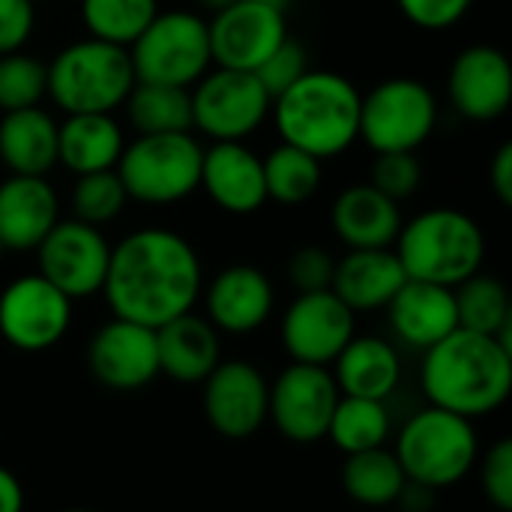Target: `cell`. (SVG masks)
<instances>
[{
    "instance_id": "obj_1",
    "label": "cell",
    "mask_w": 512,
    "mask_h": 512,
    "mask_svg": "<svg viewBox=\"0 0 512 512\" xmlns=\"http://www.w3.org/2000/svg\"><path fill=\"white\" fill-rule=\"evenodd\" d=\"M201 285V258L183 234L171 228H138L111 246L102 294L114 318L156 330L192 312Z\"/></svg>"
},
{
    "instance_id": "obj_2",
    "label": "cell",
    "mask_w": 512,
    "mask_h": 512,
    "mask_svg": "<svg viewBox=\"0 0 512 512\" xmlns=\"http://www.w3.org/2000/svg\"><path fill=\"white\" fill-rule=\"evenodd\" d=\"M420 387L429 405L465 420L498 411L512 390V348L498 336L453 330L423 351Z\"/></svg>"
},
{
    "instance_id": "obj_3",
    "label": "cell",
    "mask_w": 512,
    "mask_h": 512,
    "mask_svg": "<svg viewBox=\"0 0 512 512\" xmlns=\"http://www.w3.org/2000/svg\"><path fill=\"white\" fill-rule=\"evenodd\" d=\"M363 93L333 69H306L273 99V123L282 144L315 159L342 156L360 138Z\"/></svg>"
},
{
    "instance_id": "obj_4",
    "label": "cell",
    "mask_w": 512,
    "mask_h": 512,
    "mask_svg": "<svg viewBox=\"0 0 512 512\" xmlns=\"http://www.w3.org/2000/svg\"><path fill=\"white\" fill-rule=\"evenodd\" d=\"M408 279L456 288L480 273L486 258V237L477 219L456 207H432L402 222L393 243Z\"/></svg>"
},
{
    "instance_id": "obj_5",
    "label": "cell",
    "mask_w": 512,
    "mask_h": 512,
    "mask_svg": "<svg viewBox=\"0 0 512 512\" xmlns=\"http://www.w3.org/2000/svg\"><path fill=\"white\" fill-rule=\"evenodd\" d=\"M135 87L129 51L102 39H78L48 63V99L63 114H111Z\"/></svg>"
},
{
    "instance_id": "obj_6",
    "label": "cell",
    "mask_w": 512,
    "mask_h": 512,
    "mask_svg": "<svg viewBox=\"0 0 512 512\" xmlns=\"http://www.w3.org/2000/svg\"><path fill=\"white\" fill-rule=\"evenodd\" d=\"M393 453L408 483L441 492L471 474L480 456V441L471 420L429 405L399 429Z\"/></svg>"
},
{
    "instance_id": "obj_7",
    "label": "cell",
    "mask_w": 512,
    "mask_h": 512,
    "mask_svg": "<svg viewBox=\"0 0 512 512\" xmlns=\"http://www.w3.org/2000/svg\"><path fill=\"white\" fill-rule=\"evenodd\" d=\"M201 159L204 147L192 132L138 135L123 147L114 171L120 174L129 201L165 207L198 192Z\"/></svg>"
},
{
    "instance_id": "obj_8",
    "label": "cell",
    "mask_w": 512,
    "mask_h": 512,
    "mask_svg": "<svg viewBox=\"0 0 512 512\" xmlns=\"http://www.w3.org/2000/svg\"><path fill=\"white\" fill-rule=\"evenodd\" d=\"M135 81L192 87L213 63L207 21L189 9L156 12L141 36L126 48Z\"/></svg>"
},
{
    "instance_id": "obj_9",
    "label": "cell",
    "mask_w": 512,
    "mask_h": 512,
    "mask_svg": "<svg viewBox=\"0 0 512 512\" xmlns=\"http://www.w3.org/2000/svg\"><path fill=\"white\" fill-rule=\"evenodd\" d=\"M438 126V99L417 78H387L360 102V138L375 153H417Z\"/></svg>"
},
{
    "instance_id": "obj_10",
    "label": "cell",
    "mask_w": 512,
    "mask_h": 512,
    "mask_svg": "<svg viewBox=\"0 0 512 512\" xmlns=\"http://www.w3.org/2000/svg\"><path fill=\"white\" fill-rule=\"evenodd\" d=\"M192 129L210 141H246L270 117L273 96L255 72L207 69L192 87Z\"/></svg>"
},
{
    "instance_id": "obj_11",
    "label": "cell",
    "mask_w": 512,
    "mask_h": 512,
    "mask_svg": "<svg viewBox=\"0 0 512 512\" xmlns=\"http://www.w3.org/2000/svg\"><path fill=\"white\" fill-rule=\"evenodd\" d=\"M72 324V300L39 273L12 279L0 291V336L24 351L54 348Z\"/></svg>"
},
{
    "instance_id": "obj_12",
    "label": "cell",
    "mask_w": 512,
    "mask_h": 512,
    "mask_svg": "<svg viewBox=\"0 0 512 512\" xmlns=\"http://www.w3.org/2000/svg\"><path fill=\"white\" fill-rule=\"evenodd\" d=\"M33 252L39 261V276L60 288L69 300H84L102 291L111 261V243L102 228L78 219H60Z\"/></svg>"
},
{
    "instance_id": "obj_13",
    "label": "cell",
    "mask_w": 512,
    "mask_h": 512,
    "mask_svg": "<svg viewBox=\"0 0 512 512\" xmlns=\"http://www.w3.org/2000/svg\"><path fill=\"white\" fill-rule=\"evenodd\" d=\"M339 387L327 366L291 363L270 387V417L276 429L294 444H315L327 438Z\"/></svg>"
},
{
    "instance_id": "obj_14",
    "label": "cell",
    "mask_w": 512,
    "mask_h": 512,
    "mask_svg": "<svg viewBox=\"0 0 512 512\" xmlns=\"http://www.w3.org/2000/svg\"><path fill=\"white\" fill-rule=\"evenodd\" d=\"M210 57L222 69L255 72L285 39V12L258 0H234L207 21Z\"/></svg>"
},
{
    "instance_id": "obj_15",
    "label": "cell",
    "mask_w": 512,
    "mask_h": 512,
    "mask_svg": "<svg viewBox=\"0 0 512 512\" xmlns=\"http://www.w3.org/2000/svg\"><path fill=\"white\" fill-rule=\"evenodd\" d=\"M354 336V312L330 288L297 294L282 315V348L291 363L330 366Z\"/></svg>"
},
{
    "instance_id": "obj_16",
    "label": "cell",
    "mask_w": 512,
    "mask_h": 512,
    "mask_svg": "<svg viewBox=\"0 0 512 512\" xmlns=\"http://www.w3.org/2000/svg\"><path fill=\"white\" fill-rule=\"evenodd\" d=\"M204 414L222 438H249L270 417V384L246 360H222L204 378Z\"/></svg>"
},
{
    "instance_id": "obj_17",
    "label": "cell",
    "mask_w": 512,
    "mask_h": 512,
    "mask_svg": "<svg viewBox=\"0 0 512 512\" xmlns=\"http://www.w3.org/2000/svg\"><path fill=\"white\" fill-rule=\"evenodd\" d=\"M87 366L99 384L108 390H141L159 378L156 330L111 318L102 324L87 345Z\"/></svg>"
},
{
    "instance_id": "obj_18",
    "label": "cell",
    "mask_w": 512,
    "mask_h": 512,
    "mask_svg": "<svg viewBox=\"0 0 512 512\" xmlns=\"http://www.w3.org/2000/svg\"><path fill=\"white\" fill-rule=\"evenodd\" d=\"M453 108L474 123H492L512 105V63L495 45L465 48L447 75Z\"/></svg>"
},
{
    "instance_id": "obj_19",
    "label": "cell",
    "mask_w": 512,
    "mask_h": 512,
    "mask_svg": "<svg viewBox=\"0 0 512 512\" xmlns=\"http://www.w3.org/2000/svg\"><path fill=\"white\" fill-rule=\"evenodd\" d=\"M198 189H204L219 210L249 216L267 201L264 162L243 141H213L201 159Z\"/></svg>"
},
{
    "instance_id": "obj_20",
    "label": "cell",
    "mask_w": 512,
    "mask_h": 512,
    "mask_svg": "<svg viewBox=\"0 0 512 512\" xmlns=\"http://www.w3.org/2000/svg\"><path fill=\"white\" fill-rule=\"evenodd\" d=\"M273 285L264 270L252 264H234L213 276V282L204 291V309L207 321L219 333L246 336L267 324L273 312Z\"/></svg>"
},
{
    "instance_id": "obj_21",
    "label": "cell",
    "mask_w": 512,
    "mask_h": 512,
    "mask_svg": "<svg viewBox=\"0 0 512 512\" xmlns=\"http://www.w3.org/2000/svg\"><path fill=\"white\" fill-rule=\"evenodd\" d=\"M60 222V201L48 177L9 174L0 183V246L33 252Z\"/></svg>"
},
{
    "instance_id": "obj_22",
    "label": "cell",
    "mask_w": 512,
    "mask_h": 512,
    "mask_svg": "<svg viewBox=\"0 0 512 512\" xmlns=\"http://www.w3.org/2000/svg\"><path fill=\"white\" fill-rule=\"evenodd\" d=\"M387 315L396 339L414 351H429L453 330H459L453 288L420 279H408L396 291V297L387 303Z\"/></svg>"
},
{
    "instance_id": "obj_23",
    "label": "cell",
    "mask_w": 512,
    "mask_h": 512,
    "mask_svg": "<svg viewBox=\"0 0 512 512\" xmlns=\"http://www.w3.org/2000/svg\"><path fill=\"white\" fill-rule=\"evenodd\" d=\"M330 225L348 249H393L402 231V210L372 183H354L336 195Z\"/></svg>"
},
{
    "instance_id": "obj_24",
    "label": "cell",
    "mask_w": 512,
    "mask_h": 512,
    "mask_svg": "<svg viewBox=\"0 0 512 512\" xmlns=\"http://www.w3.org/2000/svg\"><path fill=\"white\" fill-rule=\"evenodd\" d=\"M405 282L408 276L393 249H348V255L336 261L330 291L357 315L387 309Z\"/></svg>"
},
{
    "instance_id": "obj_25",
    "label": "cell",
    "mask_w": 512,
    "mask_h": 512,
    "mask_svg": "<svg viewBox=\"0 0 512 512\" xmlns=\"http://www.w3.org/2000/svg\"><path fill=\"white\" fill-rule=\"evenodd\" d=\"M156 354L159 375L177 384H204V378L222 363L219 330L207 318L186 312L156 327Z\"/></svg>"
},
{
    "instance_id": "obj_26",
    "label": "cell",
    "mask_w": 512,
    "mask_h": 512,
    "mask_svg": "<svg viewBox=\"0 0 512 512\" xmlns=\"http://www.w3.org/2000/svg\"><path fill=\"white\" fill-rule=\"evenodd\" d=\"M330 366L342 396L387 402L402 381L399 351L381 336H354Z\"/></svg>"
},
{
    "instance_id": "obj_27",
    "label": "cell",
    "mask_w": 512,
    "mask_h": 512,
    "mask_svg": "<svg viewBox=\"0 0 512 512\" xmlns=\"http://www.w3.org/2000/svg\"><path fill=\"white\" fill-rule=\"evenodd\" d=\"M123 147V126L111 114H66L57 123V162L75 177L117 168Z\"/></svg>"
},
{
    "instance_id": "obj_28",
    "label": "cell",
    "mask_w": 512,
    "mask_h": 512,
    "mask_svg": "<svg viewBox=\"0 0 512 512\" xmlns=\"http://www.w3.org/2000/svg\"><path fill=\"white\" fill-rule=\"evenodd\" d=\"M0 162L9 174L48 177L57 165V120L39 105L6 111L0 117Z\"/></svg>"
},
{
    "instance_id": "obj_29",
    "label": "cell",
    "mask_w": 512,
    "mask_h": 512,
    "mask_svg": "<svg viewBox=\"0 0 512 512\" xmlns=\"http://www.w3.org/2000/svg\"><path fill=\"white\" fill-rule=\"evenodd\" d=\"M342 486L351 501H357L363 507L387 510V507L399 504V498L408 486V477L393 450L375 447V450L354 453L345 459Z\"/></svg>"
},
{
    "instance_id": "obj_30",
    "label": "cell",
    "mask_w": 512,
    "mask_h": 512,
    "mask_svg": "<svg viewBox=\"0 0 512 512\" xmlns=\"http://www.w3.org/2000/svg\"><path fill=\"white\" fill-rule=\"evenodd\" d=\"M453 297H456V315L462 330L498 336L507 348H512L510 291L498 276L474 273L453 288Z\"/></svg>"
},
{
    "instance_id": "obj_31",
    "label": "cell",
    "mask_w": 512,
    "mask_h": 512,
    "mask_svg": "<svg viewBox=\"0 0 512 512\" xmlns=\"http://www.w3.org/2000/svg\"><path fill=\"white\" fill-rule=\"evenodd\" d=\"M126 114L138 135L192 132V96L189 87L135 81L126 96Z\"/></svg>"
},
{
    "instance_id": "obj_32",
    "label": "cell",
    "mask_w": 512,
    "mask_h": 512,
    "mask_svg": "<svg viewBox=\"0 0 512 512\" xmlns=\"http://www.w3.org/2000/svg\"><path fill=\"white\" fill-rule=\"evenodd\" d=\"M390 429L393 423H390L387 402L339 396L327 438L333 441L336 450H342L345 456H354V453H366L375 447H387Z\"/></svg>"
},
{
    "instance_id": "obj_33",
    "label": "cell",
    "mask_w": 512,
    "mask_h": 512,
    "mask_svg": "<svg viewBox=\"0 0 512 512\" xmlns=\"http://www.w3.org/2000/svg\"><path fill=\"white\" fill-rule=\"evenodd\" d=\"M264 183H267V201H279L285 207H297L315 198L324 174L321 159H315L306 150H297L291 144L273 147L264 159Z\"/></svg>"
},
{
    "instance_id": "obj_34",
    "label": "cell",
    "mask_w": 512,
    "mask_h": 512,
    "mask_svg": "<svg viewBox=\"0 0 512 512\" xmlns=\"http://www.w3.org/2000/svg\"><path fill=\"white\" fill-rule=\"evenodd\" d=\"M159 0H81V21L93 39L129 48L156 18Z\"/></svg>"
},
{
    "instance_id": "obj_35",
    "label": "cell",
    "mask_w": 512,
    "mask_h": 512,
    "mask_svg": "<svg viewBox=\"0 0 512 512\" xmlns=\"http://www.w3.org/2000/svg\"><path fill=\"white\" fill-rule=\"evenodd\" d=\"M69 204H72V219L102 228L123 213V207L129 204V195H126L120 174L114 168H108V171H93V174L75 177Z\"/></svg>"
},
{
    "instance_id": "obj_36",
    "label": "cell",
    "mask_w": 512,
    "mask_h": 512,
    "mask_svg": "<svg viewBox=\"0 0 512 512\" xmlns=\"http://www.w3.org/2000/svg\"><path fill=\"white\" fill-rule=\"evenodd\" d=\"M48 96V63L33 54H0V111L36 108Z\"/></svg>"
},
{
    "instance_id": "obj_37",
    "label": "cell",
    "mask_w": 512,
    "mask_h": 512,
    "mask_svg": "<svg viewBox=\"0 0 512 512\" xmlns=\"http://www.w3.org/2000/svg\"><path fill=\"white\" fill-rule=\"evenodd\" d=\"M369 183L378 192H384L387 198H393L396 204H402L420 189L423 165H420L417 153H375Z\"/></svg>"
},
{
    "instance_id": "obj_38",
    "label": "cell",
    "mask_w": 512,
    "mask_h": 512,
    "mask_svg": "<svg viewBox=\"0 0 512 512\" xmlns=\"http://www.w3.org/2000/svg\"><path fill=\"white\" fill-rule=\"evenodd\" d=\"M309 69V57H306V48L297 42V39H285L258 69H255V78L264 84V90L276 99L282 90H288L303 72Z\"/></svg>"
},
{
    "instance_id": "obj_39",
    "label": "cell",
    "mask_w": 512,
    "mask_h": 512,
    "mask_svg": "<svg viewBox=\"0 0 512 512\" xmlns=\"http://www.w3.org/2000/svg\"><path fill=\"white\" fill-rule=\"evenodd\" d=\"M480 483L486 501L498 512H512V441L501 438L492 444V450L483 456L480 465Z\"/></svg>"
},
{
    "instance_id": "obj_40",
    "label": "cell",
    "mask_w": 512,
    "mask_h": 512,
    "mask_svg": "<svg viewBox=\"0 0 512 512\" xmlns=\"http://www.w3.org/2000/svg\"><path fill=\"white\" fill-rule=\"evenodd\" d=\"M336 258L321 246H303L288 258V282L297 294L327 291L333 285Z\"/></svg>"
},
{
    "instance_id": "obj_41",
    "label": "cell",
    "mask_w": 512,
    "mask_h": 512,
    "mask_svg": "<svg viewBox=\"0 0 512 512\" xmlns=\"http://www.w3.org/2000/svg\"><path fill=\"white\" fill-rule=\"evenodd\" d=\"M402 15L420 30H450L468 12L474 0H396Z\"/></svg>"
},
{
    "instance_id": "obj_42",
    "label": "cell",
    "mask_w": 512,
    "mask_h": 512,
    "mask_svg": "<svg viewBox=\"0 0 512 512\" xmlns=\"http://www.w3.org/2000/svg\"><path fill=\"white\" fill-rule=\"evenodd\" d=\"M36 27L33 0H0V54L21 51Z\"/></svg>"
},
{
    "instance_id": "obj_43",
    "label": "cell",
    "mask_w": 512,
    "mask_h": 512,
    "mask_svg": "<svg viewBox=\"0 0 512 512\" xmlns=\"http://www.w3.org/2000/svg\"><path fill=\"white\" fill-rule=\"evenodd\" d=\"M489 183L501 204H512V141H504L489 165Z\"/></svg>"
},
{
    "instance_id": "obj_44",
    "label": "cell",
    "mask_w": 512,
    "mask_h": 512,
    "mask_svg": "<svg viewBox=\"0 0 512 512\" xmlns=\"http://www.w3.org/2000/svg\"><path fill=\"white\" fill-rule=\"evenodd\" d=\"M0 512H24V489L18 477L0 465Z\"/></svg>"
},
{
    "instance_id": "obj_45",
    "label": "cell",
    "mask_w": 512,
    "mask_h": 512,
    "mask_svg": "<svg viewBox=\"0 0 512 512\" xmlns=\"http://www.w3.org/2000/svg\"><path fill=\"white\" fill-rule=\"evenodd\" d=\"M204 9H210V12H219V9H225V6H231L234 0H198Z\"/></svg>"
},
{
    "instance_id": "obj_46",
    "label": "cell",
    "mask_w": 512,
    "mask_h": 512,
    "mask_svg": "<svg viewBox=\"0 0 512 512\" xmlns=\"http://www.w3.org/2000/svg\"><path fill=\"white\" fill-rule=\"evenodd\" d=\"M258 3H267V6H276V9H282V12H285L291 0H258Z\"/></svg>"
},
{
    "instance_id": "obj_47",
    "label": "cell",
    "mask_w": 512,
    "mask_h": 512,
    "mask_svg": "<svg viewBox=\"0 0 512 512\" xmlns=\"http://www.w3.org/2000/svg\"><path fill=\"white\" fill-rule=\"evenodd\" d=\"M66 512H93V510H81V507H78V510H66Z\"/></svg>"
},
{
    "instance_id": "obj_48",
    "label": "cell",
    "mask_w": 512,
    "mask_h": 512,
    "mask_svg": "<svg viewBox=\"0 0 512 512\" xmlns=\"http://www.w3.org/2000/svg\"><path fill=\"white\" fill-rule=\"evenodd\" d=\"M3 255H6V249H3V246H0V258H3Z\"/></svg>"
},
{
    "instance_id": "obj_49",
    "label": "cell",
    "mask_w": 512,
    "mask_h": 512,
    "mask_svg": "<svg viewBox=\"0 0 512 512\" xmlns=\"http://www.w3.org/2000/svg\"><path fill=\"white\" fill-rule=\"evenodd\" d=\"M390 512H405V510H390Z\"/></svg>"
},
{
    "instance_id": "obj_50",
    "label": "cell",
    "mask_w": 512,
    "mask_h": 512,
    "mask_svg": "<svg viewBox=\"0 0 512 512\" xmlns=\"http://www.w3.org/2000/svg\"><path fill=\"white\" fill-rule=\"evenodd\" d=\"M33 3H39V0H33Z\"/></svg>"
}]
</instances>
